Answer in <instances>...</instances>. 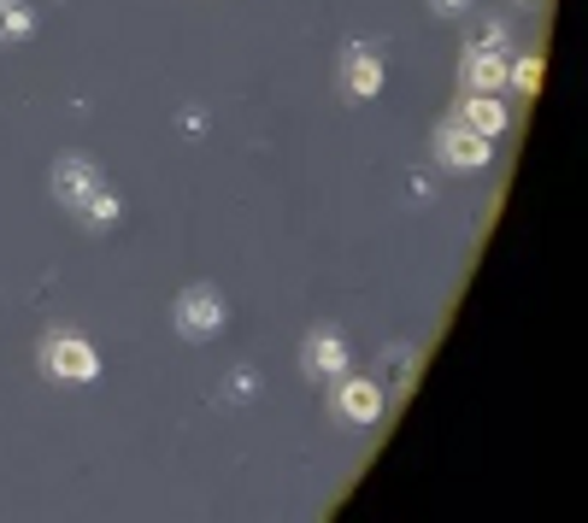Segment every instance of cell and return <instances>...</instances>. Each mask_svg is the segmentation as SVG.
<instances>
[{"mask_svg": "<svg viewBox=\"0 0 588 523\" xmlns=\"http://www.w3.org/2000/svg\"><path fill=\"white\" fill-rule=\"evenodd\" d=\"M48 365L59 371V376H95V353H89V342H53V353H48Z\"/></svg>", "mask_w": 588, "mask_h": 523, "instance_id": "obj_5", "label": "cell"}, {"mask_svg": "<svg viewBox=\"0 0 588 523\" xmlns=\"http://www.w3.org/2000/svg\"><path fill=\"white\" fill-rule=\"evenodd\" d=\"M441 159H448L453 171H477V165L489 159V141H482L477 130H465V124H459V130H448V136H441Z\"/></svg>", "mask_w": 588, "mask_h": 523, "instance_id": "obj_2", "label": "cell"}, {"mask_svg": "<svg viewBox=\"0 0 588 523\" xmlns=\"http://www.w3.org/2000/svg\"><path fill=\"white\" fill-rule=\"evenodd\" d=\"M376 412H383V394H376L371 383H347V388H342V417H353V424H371Z\"/></svg>", "mask_w": 588, "mask_h": 523, "instance_id": "obj_6", "label": "cell"}, {"mask_svg": "<svg viewBox=\"0 0 588 523\" xmlns=\"http://www.w3.org/2000/svg\"><path fill=\"white\" fill-rule=\"evenodd\" d=\"M435 7H441V12H459V7H465V0H435Z\"/></svg>", "mask_w": 588, "mask_h": 523, "instance_id": "obj_11", "label": "cell"}, {"mask_svg": "<svg viewBox=\"0 0 588 523\" xmlns=\"http://www.w3.org/2000/svg\"><path fill=\"white\" fill-rule=\"evenodd\" d=\"M347 82H353L360 95H376V89H383V71H376L371 53H353V59H347Z\"/></svg>", "mask_w": 588, "mask_h": 523, "instance_id": "obj_8", "label": "cell"}, {"mask_svg": "<svg viewBox=\"0 0 588 523\" xmlns=\"http://www.w3.org/2000/svg\"><path fill=\"white\" fill-rule=\"evenodd\" d=\"M465 130H477L482 141H494L500 130H507V107H500L494 95H471L465 100Z\"/></svg>", "mask_w": 588, "mask_h": 523, "instance_id": "obj_4", "label": "cell"}, {"mask_svg": "<svg viewBox=\"0 0 588 523\" xmlns=\"http://www.w3.org/2000/svg\"><path fill=\"white\" fill-rule=\"evenodd\" d=\"M59 195H66L71 206L77 200H95V177H89V165H77V159H66V165H59Z\"/></svg>", "mask_w": 588, "mask_h": 523, "instance_id": "obj_7", "label": "cell"}, {"mask_svg": "<svg viewBox=\"0 0 588 523\" xmlns=\"http://www.w3.org/2000/svg\"><path fill=\"white\" fill-rule=\"evenodd\" d=\"M465 77H471V89H477V95H494L500 82L512 77V66L500 59V48H477V53L465 59Z\"/></svg>", "mask_w": 588, "mask_h": 523, "instance_id": "obj_3", "label": "cell"}, {"mask_svg": "<svg viewBox=\"0 0 588 523\" xmlns=\"http://www.w3.org/2000/svg\"><path fill=\"white\" fill-rule=\"evenodd\" d=\"M512 77H518V89H541V59H518Z\"/></svg>", "mask_w": 588, "mask_h": 523, "instance_id": "obj_10", "label": "cell"}, {"mask_svg": "<svg viewBox=\"0 0 588 523\" xmlns=\"http://www.w3.org/2000/svg\"><path fill=\"white\" fill-rule=\"evenodd\" d=\"M312 365H318V371H335V365H342V347H335V336H318V342H312Z\"/></svg>", "mask_w": 588, "mask_h": 523, "instance_id": "obj_9", "label": "cell"}, {"mask_svg": "<svg viewBox=\"0 0 588 523\" xmlns=\"http://www.w3.org/2000/svg\"><path fill=\"white\" fill-rule=\"evenodd\" d=\"M177 324H183V336H213V329L224 324V306L213 288H188L183 295V312H177Z\"/></svg>", "mask_w": 588, "mask_h": 523, "instance_id": "obj_1", "label": "cell"}]
</instances>
